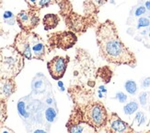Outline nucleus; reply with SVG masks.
Here are the masks:
<instances>
[{
	"mask_svg": "<svg viewBox=\"0 0 150 133\" xmlns=\"http://www.w3.org/2000/svg\"><path fill=\"white\" fill-rule=\"evenodd\" d=\"M97 44L100 56L109 63L127 65L134 68L136 58L133 52L122 42L113 21L107 19L96 30Z\"/></svg>",
	"mask_w": 150,
	"mask_h": 133,
	"instance_id": "nucleus-1",
	"label": "nucleus"
},
{
	"mask_svg": "<svg viewBox=\"0 0 150 133\" xmlns=\"http://www.w3.org/2000/svg\"><path fill=\"white\" fill-rule=\"evenodd\" d=\"M13 46L21 53L24 58L43 60L46 55V45L40 35L33 31H21L18 33Z\"/></svg>",
	"mask_w": 150,
	"mask_h": 133,
	"instance_id": "nucleus-2",
	"label": "nucleus"
},
{
	"mask_svg": "<svg viewBox=\"0 0 150 133\" xmlns=\"http://www.w3.org/2000/svg\"><path fill=\"white\" fill-rule=\"evenodd\" d=\"M24 68V56L13 45L0 48V79H14Z\"/></svg>",
	"mask_w": 150,
	"mask_h": 133,
	"instance_id": "nucleus-3",
	"label": "nucleus"
},
{
	"mask_svg": "<svg viewBox=\"0 0 150 133\" xmlns=\"http://www.w3.org/2000/svg\"><path fill=\"white\" fill-rule=\"evenodd\" d=\"M81 111L83 120L92 126L96 130L106 127L108 113L102 103L97 101L89 102L84 106Z\"/></svg>",
	"mask_w": 150,
	"mask_h": 133,
	"instance_id": "nucleus-4",
	"label": "nucleus"
},
{
	"mask_svg": "<svg viewBox=\"0 0 150 133\" xmlns=\"http://www.w3.org/2000/svg\"><path fill=\"white\" fill-rule=\"evenodd\" d=\"M77 37L72 31H58L48 35V43L52 49L61 48L67 50L76 44Z\"/></svg>",
	"mask_w": 150,
	"mask_h": 133,
	"instance_id": "nucleus-5",
	"label": "nucleus"
},
{
	"mask_svg": "<svg viewBox=\"0 0 150 133\" xmlns=\"http://www.w3.org/2000/svg\"><path fill=\"white\" fill-rule=\"evenodd\" d=\"M17 22L22 31H30L35 29L40 23L39 10L30 8L27 10H22L16 17Z\"/></svg>",
	"mask_w": 150,
	"mask_h": 133,
	"instance_id": "nucleus-6",
	"label": "nucleus"
},
{
	"mask_svg": "<svg viewBox=\"0 0 150 133\" xmlns=\"http://www.w3.org/2000/svg\"><path fill=\"white\" fill-rule=\"evenodd\" d=\"M70 61V57L68 56H54L52 60L47 63V69L51 77L54 79H60L64 76L67 71V65Z\"/></svg>",
	"mask_w": 150,
	"mask_h": 133,
	"instance_id": "nucleus-7",
	"label": "nucleus"
},
{
	"mask_svg": "<svg viewBox=\"0 0 150 133\" xmlns=\"http://www.w3.org/2000/svg\"><path fill=\"white\" fill-rule=\"evenodd\" d=\"M107 132L113 133H128L134 132V129L120 118V117L116 113H112L110 117H108V121L106 125Z\"/></svg>",
	"mask_w": 150,
	"mask_h": 133,
	"instance_id": "nucleus-8",
	"label": "nucleus"
},
{
	"mask_svg": "<svg viewBox=\"0 0 150 133\" xmlns=\"http://www.w3.org/2000/svg\"><path fill=\"white\" fill-rule=\"evenodd\" d=\"M17 86L14 79H0V100L6 101L16 92Z\"/></svg>",
	"mask_w": 150,
	"mask_h": 133,
	"instance_id": "nucleus-9",
	"label": "nucleus"
},
{
	"mask_svg": "<svg viewBox=\"0 0 150 133\" xmlns=\"http://www.w3.org/2000/svg\"><path fill=\"white\" fill-rule=\"evenodd\" d=\"M68 132L71 133H83V132H96L97 130L85 121L67 125Z\"/></svg>",
	"mask_w": 150,
	"mask_h": 133,
	"instance_id": "nucleus-10",
	"label": "nucleus"
},
{
	"mask_svg": "<svg viewBox=\"0 0 150 133\" xmlns=\"http://www.w3.org/2000/svg\"><path fill=\"white\" fill-rule=\"evenodd\" d=\"M60 21V19L56 14H47L42 19V23L45 31L53 30L57 27L58 23Z\"/></svg>",
	"mask_w": 150,
	"mask_h": 133,
	"instance_id": "nucleus-11",
	"label": "nucleus"
},
{
	"mask_svg": "<svg viewBox=\"0 0 150 133\" xmlns=\"http://www.w3.org/2000/svg\"><path fill=\"white\" fill-rule=\"evenodd\" d=\"M25 1L28 3L30 8L34 9L36 10H40L54 4L55 0H25Z\"/></svg>",
	"mask_w": 150,
	"mask_h": 133,
	"instance_id": "nucleus-12",
	"label": "nucleus"
},
{
	"mask_svg": "<svg viewBox=\"0 0 150 133\" xmlns=\"http://www.w3.org/2000/svg\"><path fill=\"white\" fill-rule=\"evenodd\" d=\"M98 76H100V79L105 83H108V82H110V79H112V72L108 66H104V68L98 69Z\"/></svg>",
	"mask_w": 150,
	"mask_h": 133,
	"instance_id": "nucleus-13",
	"label": "nucleus"
},
{
	"mask_svg": "<svg viewBox=\"0 0 150 133\" xmlns=\"http://www.w3.org/2000/svg\"><path fill=\"white\" fill-rule=\"evenodd\" d=\"M137 109H138V104L135 101H131L125 105V107H123V112H125V115L131 116V115L134 114V113L137 111Z\"/></svg>",
	"mask_w": 150,
	"mask_h": 133,
	"instance_id": "nucleus-14",
	"label": "nucleus"
},
{
	"mask_svg": "<svg viewBox=\"0 0 150 133\" xmlns=\"http://www.w3.org/2000/svg\"><path fill=\"white\" fill-rule=\"evenodd\" d=\"M8 118V112H6V101L0 100V124L3 126Z\"/></svg>",
	"mask_w": 150,
	"mask_h": 133,
	"instance_id": "nucleus-15",
	"label": "nucleus"
},
{
	"mask_svg": "<svg viewBox=\"0 0 150 133\" xmlns=\"http://www.w3.org/2000/svg\"><path fill=\"white\" fill-rule=\"evenodd\" d=\"M125 90H126V92H128V94H131V95L135 94L136 92H137V85H136L135 82L132 81V79L127 81L125 83Z\"/></svg>",
	"mask_w": 150,
	"mask_h": 133,
	"instance_id": "nucleus-16",
	"label": "nucleus"
},
{
	"mask_svg": "<svg viewBox=\"0 0 150 133\" xmlns=\"http://www.w3.org/2000/svg\"><path fill=\"white\" fill-rule=\"evenodd\" d=\"M3 19H4L5 22L9 25H13L17 21L16 17L14 16V14H13L11 11H6L3 15Z\"/></svg>",
	"mask_w": 150,
	"mask_h": 133,
	"instance_id": "nucleus-17",
	"label": "nucleus"
},
{
	"mask_svg": "<svg viewBox=\"0 0 150 133\" xmlns=\"http://www.w3.org/2000/svg\"><path fill=\"white\" fill-rule=\"evenodd\" d=\"M45 117L49 122H53L56 117V111L53 107H49L45 111Z\"/></svg>",
	"mask_w": 150,
	"mask_h": 133,
	"instance_id": "nucleus-18",
	"label": "nucleus"
},
{
	"mask_svg": "<svg viewBox=\"0 0 150 133\" xmlns=\"http://www.w3.org/2000/svg\"><path fill=\"white\" fill-rule=\"evenodd\" d=\"M146 116L144 115V113H142V112H138L137 114H136L135 116V118H134V122H137V125L138 126H141L142 124H144L145 121H146Z\"/></svg>",
	"mask_w": 150,
	"mask_h": 133,
	"instance_id": "nucleus-19",
	"label": "nucleus"
},
{
	"mask_svg": "<svg viewBox=\"0 0 150 133\" xmlns=\"http://www.w3.org/2000/svg\"><path fill=\"white\" fill-rule=\"evenodd\" d=\"M150 25V21L146 18H140L138 21V25L137 28H143V27H147V26Z\"/></svg>",
	"mask_w": 150,
	"mask_h": 133,
	"instance_id": "nucleus-20",
	"label": "nucleus"
},
{
	"mask_svg": "<svg viewBox=\"0 0 150 133\" xmlns=\"http://www.w3.org/2000/svg\"><path fill=\"white\" fill-rule=\"evenodd\" d=\"M115 99H117L120 103L123 104V103H125L126 102V100H127V96L125 94H123L122 92H117L116 95H115Z\"/></svg>",
	"mask_w": 150,
	"mask_h": 133,
	"instance_id": "nucleus-21",
	"label": "nucleus"
},
{
	"mask_svg": "<svg viewBox=\"0 0 150 133\" xmlns=\"http://www.w3.org/2000/svg\"><path fill=\"white\" fill-rule=\"evenodd\" d=\"M139 101L143 106H145L146 104V103H147V92H141L140 95H139Z\"/></svg>",
	"mask_w": 150,
	"mask_h": 133,
	"instance_id": "nucleus-22",
	"label": "nucleus"
},
{
	"mask_svg": "<svg viewBox=\"0 0 150 133\" xmlns=\"http://www.w3.org/2000/svg\"><path fill=\"white\" fill-rule=\"evenodd\" d=\"M146 10V9L145 8V6H139V8H137V9L135 10L134 15H135L136 17H139V16H141V15H143V14H145Z\"/></svg>",
	"mask_w": 150,
	"mask_h": 133,
	"instance_id": "nucleus-23",
	"label": "nucleus"
},
{
	"mask_svg": "<svg viewBox=\"0 0 150 133\" xmlns=\"http://www.w3.org/2000/svg\"><path fill=\"white\" fill-rule=\"evenodd\" d=\"M149 86H150V78L147 77L142 82V87L143 88H147V87H149Z\"/></svg>",
	"mask_w": 150,
	"mask_h": 133,
	"instance_id": "nucleus-24",
	"label": "nucleus"
},
{
	"mask_svg": "<svg viewBox=\"0 0 150 133\" xmlns=\"http://www.w3.org/2000/svg\"><path fill=\"white\" fill-rule=\"evenodd\" d=\"M106 1H107V0H94V2L97 3L98 6H101V5H103Z\"/></svg>",
	"mask_w": 150,
	"mask_h": 133,
	"instance_id": "nucleus-25",
	"label": "nucleus"
},
{
	"mask_svg": "<svg viewBox=\"0 0 150 133\" xmlns=\"http://www.w3.org/2000/svg\"><path fill=\"white\" fill-rule=\"evenodd\" d=\"M99 91H100V92H104V94H106V92H107V90L105 89V87H104L103 85L100 86V87H99Z\"/></svg>",
	"mask_w": 150,
	"mask_h": 133,
	"instance_id": "nucleus-26",
	"label": "nucleus"
},
{
	"mask_svg": "<svg viewBox=\"0 0 150 133\" xmlns=\"http://www.w3.org/2000/svg\"><path fill=\"white\" fill-rule=\"evenodd\" d=\"M58 86L60 87V90L62 91V92H64V84H63V82H58Z\"/></svg>",
	"mask_w": 150,
	"mask_h": 133,
	"instance_id": "nucleus-27",
	"label": "nucleus"
},
{
	"mask_svg": "<svg viewBox=\"0 0 150 133\" xmlns=\"http://www.w3.org/2000/svg\"><path fill=\"white\" fill-rule=\"evenodd\" d=\"M146 9L150 11V0H149V1L146 2Z\"/></svg>",
	"mask_w": 150,
	"mask_h": 133,
	"instance_id": "nucleus-28",
	"label": "nucleus"
},
{
	"mask_svg": "<svg viewBox=\"0 0 150 133\" xmlns=\"http://www.w3.org/2000/svg\"><path fill=\"white\" fill-rule=\"evenodd\" d=\"M52 102H53V100H52V98L47 99V103H48L49 104H52Z\"/></svg>",
	"mask_w": 150,
	"mask_h": 133,
	"instance_id": "nucleus-29",
	"label": "nucleus"
},
{
	"mask_svg": "<svg viewBox=\"0 0 150 133\" xmlns=\"http://www.w3.org/2000/svg\"><path fill=\"white\" fill-rule=\"evenodd\" d=\"M35 132H43V130H36Z\"/></svg>",
	"mask_w": 150,
	"mask_h": 133,
	"instance_id": "nucleus-30",
	"label": "nucleus"
},
{
	"mask_svg": "<svg viewBox=\"0 0 150 133\" xmlns=\"http://www.w3.org/2000/svg\"><path fill=\"white\" fill-rule=\"evenodd\" d=\"M1 129H2V125L0 124V131H1Z\"/></svg>",
	"mask_w": 150,
	"mask_h": 133,
	"instance_id": "nucleus-31",
	"label": "nucleus"
},
{
	"mask_svg": "<svg viewBox=\"0 0 150 133\" xmlns=\"http://www.w3.org/2000/svg\"><path fill=\"white\" fill-rule=\"evenodd\" d=\"M149 39H150V33H149Z\"/></svg>",
	"mask_w": 150,
	"mask_h": 133,
	"instance_id": "nucleus-32",
	"label": "nucleus"
},
{
	"mask_svg": "<svg viewBox=\"0 0 150 133\" xmlns=\"http://www.w3.org/2000/svg\"><path fill=\"white\" fill-rule=\"evenodd\" d=\"M149 31H150V28H149Z\"/></svg>",
	"mask_w": 150,
	"mask_h": 133,
	"instance_id": "nucleus-33",
	"label": "nucleus"
},
{
	"mask_svg": "<svg viewBox=\"0 0 150 133\" xmlns=\"http://www.w3.org/2000/svg\"><path fill=\"white\" fill-rule=\"evenodd\" d=\"M149 18H150V17H149Z\"/></svg>",
	"mask_w": 150,
	"mask_h": 133,
	"instance_id": "nucleus-34",
	"label": "nucleus"
}]
</instances>
